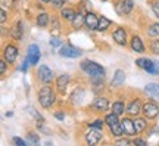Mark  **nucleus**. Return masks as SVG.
<instances>
[{"instance_id": "1", "label": "nucleus", "mask_w": 159, "mask_h": 146, "mask_svg": "<svg viewBox=\"0 0 159 146\" xmlns=\"http://www.w3.org/2000/svg\"><path fill=\"white\" fill-rule=\"evenodd\" d=\"M37 99H39V103L41 105V108L49 109V108L56 102V95H55L53 87L49 84H43V87H41V89L39 90V93H37Z\"/></svg>"}, {"instance_id": "2", "label": "nucleus", "mask_w": 159, "mask_h": 146, "mask_svg": "<svg viewBox=\"0 0 159 146\" xmlns=\"http://www.w3.org/2000/svg\"><path fill=\"white\" fill-rule=\"evenodd\" d=\"M81 69L94 80H103L105 78V74H106V71H105V68L102 65H99V64H96L93 61H89V59L81 62Z\"/></svg>"}, {"instance_id": "3", "label": "nucleus", "mask_w": 159, "mask_h": 146, "mask_svg": "<svg viewBox=\"0 0 159 146\" xmlns=\"http://www.w3.org/2000/svg\"><path fill=\"white\" fill-rule=\"evenodd\" d=\"M37 78L41 84H50L55 80V74L47 65H40L37 69Z\"/></svg>"}, {"instance_id": "4", "label": "nucleus", "mask_w": 159, "mask_h": 146, "mask_svg": "<svg viewBox=\"0 0 159 146\" xmlns=\"http://www.w3.org/2000/svg\"><path fill=\"white\" fill-rule=\"evenodd\" d=\"M142 112L149 120H155L159 115V105L155 101H148L142 105Z\"/></svg>"}, {"instance_id": "5", "label": "nucleus", "mask_w": 159, "mask_h": 146, "mask_svg": "<svg viewBox=\"0 0 159 146\" xmlns=\"http://www.w3.org/2000/svg\"><path fill=\"white\" fill-rule=\"evenodd\" d=\"M18 55H19V50H18V47L15 45H9L5 46V49H3V59H5L7 64H15V61L18 59Z\"/></svg>"}, {"instance_id": "6", "label": "nucleus", "mask_w": 159, "mask_h": 146, "mask_svg": "<svg viewBox=\"0 0 159 146\" xmlns=\"http://www.w3.org/2000/svg\"><path fill=\"white\" fill-rule=\"evenodd\" d=\"M59 55L62 58H69V59H77V58L81 56V50L74 47L71 45H65L59 49Z\"/></svg>"}, {"instance_id": "7", "label": "nucleus", "mask_w": 159, "mask_h": 146, "mask_svg": "<svg viewBox=\"0 0 159 146\" xmlns=\"http://www.w3.org/2000/svg\"><path fill=\"white\" fill-rule=\"evenodd\" d=\"M102 137H103V134H102V131H100V130L90 129L84 134V140H85V143H87V145L93 146V145H97L99 142L102 140Z\"/></svg>"}, {"instance_id": "8", "label": "nucleus", "mask_w": 159, "mask_h": 146, "mask_svg": "<svg viewBox=\"0 0 159 146\" xmlns=\"http://www.w3.org/2000/svg\"><path fill=\"white\" fill-rule=\"evenodd\" d=\"M134 7L133 0H119L118 3L115 5V11L118 15H128Z\"/></svg>"}, {"instance_id": "9", "label": "nucleus", "mask_w": 159, "mask_h": 146, "mask_svg": "<svg viewBox=\"0 0 159 146\" xmlns=\"http://www.w3.org/2000/svg\"><path fill=\"white\" fill-rule=\"evenodd\" d=\"M40 56H41V53H40V49L37 45H31L28 47V53H27V61H28L30 65H35V64H39L40 61Z\"/></svg>"}, {"instance_id": "10", "label": "nucleus", "mask_w": 159, "mask_h": 146, "mask_svg": "<svg viewBox=\"0 0 159 146\" xmlns=\"http://www.w3.org/2000/svg\"><path fill=\"white\" fill-rule=\"evenodd\" d=\"M125 112L128 114V115H131V117H137L139 114L142 112V102H140V99L131 101L127 105V108H125Z\"/></svg>"}, {"instance_id": "11", "label": "nucleus", "mask_w": 159, "mask_h": 146, "mask_svg": "<svg viewBox=\"0 0 159 146\" xmlns=\"http://www.w3.org/2000/svg\"><path fill=\"white\" fill-rule=\"evenodd\" d=\"M91 108H93L94 111H97V112H103V111H108V108H109V101L106 99V97H103V96H99V97H96V99L93 101V103H91Z\"/></svg>"}, {"instance_id": "12", "label": "nucleus", "mask_w": 159, "mask_h": 146, "mask_svg": "<svg viewBox=\"0 0 159 146\" xmlns=\"http://www.w3.org/2000/svg\"><path fill=\"white\" fill-rule=\"evenodd\" d=\"M69 81H71V77L69 74H62L56 78V89L59 93H65L66 92V87H68Z\"/></svg>"}, {"instance_id": "13", "label": "nucleus", "mask_w": 159, "mask_h": 146, "mask_svg": "<svg viewBox=\"0 0 159 146\" xmlns=\"http://www.w3.org/2000/svg\"><path fill=\"white\" fill-rule=\"evenodd\" d=\"M84 96H85V92H84L83 87H75L74 92L69 95V102H71V103H74V105H78V103L83 102Z\"/></svg>"}, {"instance_id": "14", "label": "nucleus", "mask_w": 159, "mask_h": 146, "mask_svg": "<svg viewBox=\"0 0 159 146\" xmlns=\"http://www.w3.org/2000/svg\"><path fill=\"white\" fill-rule=\"evenodd\" d=\"M112 39L115 40V43H118L119 46L127 45V31L124 28H116L112 33Z\"/></svg>"}, {"instance_id": "15", "label": "nucleus", "mask_w": 159, "mask_h": 146, "mask_svg": "<svg viewBox=\"0 0 159 146\" xmlns=\"http://www.w3.org/2000/svg\"><path fill=\"white\" fill-rule=\"evenodd\" d=\"M122 129H124V134L125 136H134L137 133L136 131V127H134V121L131 120V118H124L122 121Z\"/></svg>"}, {"instance_id": "16", "label": "nucleus", "mask_w": 159, "mask_h": 146, "mask_svg": "<svg viewBox=\"0 0 159 146\" xmlns=\"http://www.w3.org/2000/svg\"><path fill=\"white\" fill-rule=\"evenodd\" d=\"M97 22H99V16L96 13L93 12H89L85 13V21H84V25L87 27L89 30H96L97 28Z\"/></svg>"}, {"instance_id": "17", "label": "nucleus", "mask_w": 159, "mask_h": 146, "mask_svg": "<svg viewBox=\"0 0 159 146\" xmlns=\"http://www.w3.org/2000/svg\"><path fill=\"white\" fill-rule=\"evenodd\" d=\"M84 21H85L84 13H83V12H75L74 18H72V21H71V25H72L74 30H80L84 27Z\"/></svg>"}, {"instance_id": "18", "label": "nucleus", "mask_w": 159, "mask_h": 146, "mask_svg": "<svg viewBox=\"0 0 159 146\" xmlns=\"http://www.w3.org/2000/svg\"><path fill=\"white\" fill-rule=\"evenodd\" d=\"M22 35H24V24L21 21H18L11 28V37L15 40H22Z\"/></svg>"}, {"instance_id": "19", "label": "nucleus", "mask_w": 159, "mask_h": 146, "mask_svg": "<svg viewBox=\"0 0 159 146\" xmlns=\"http://www.w3.org/2000/svg\"><path fill=\"white\" fill-rule=\"evenodd\" d=\"M35 22H37L40 28H47L49 24H50V15L47 12H40L37 18H35Z\"/></svg>"}, {"instance_id": "20", "label": "nucleus", "mask_w": 159, "mask_h": 146, "mask_svg": "<svg viewBox=\"0 0 159 146\" xmlns=\"http://www.w3.org/2000/svg\"><path fill=\"white\" fill-rule=\"evenodd\" d=\"M131 49H133V52H136V53H143V52L146 50V47L143 45V40L139 35H134L131 39Z\"/></svg>"}, {"instance_id": "21", "label": "nucleus", "mask_w": 159, "mask_h": 146, "mask_svg": "<svg viewBox=\"0 0 159 146\" xmlns=\"http://www.w3.org/2000/svg\"><path fill=\"white\" fill-rule=\"evenodd\" d=\"M125 81V74L122 69H116L114 74V78H112V83H111V86H114V87H116V86H121L122 83Z\"/></svg>"}, {"instance_id": "22", "label": "nucleus", "mask_w": 159, "mask_h": 146, "mask_svg": "<svg viewBox=\"0 0 159 146\" xmlns=\"http://www.w3.org/2000/svg\"><path fill=\"white\" fill-rule=\"evenodd\" d=\"M75 15V11L72 7H68V6H63L62 9H61V18H62L63 21H72V18Z\"/></svg>"}, {"instance_id": "23", "label": "nucleus", "mask_w": 159, "mask_h": 146, "mask_svg": "<svg viewBox=\"0 0 159 146\" xmlns=\"http://www.w3.org/2000/svg\"><path fill=\"white\" fill-rule=\"evenodd\" d=\"M134 127H136V131L137 133H142L144 130L148 129V120L146 118H136L134 120Z\"/></svg>"}, {"instance_id": "24", "label": "nucleus", "mask_w": 159, "mask_h": 146, "mask_svg": "<svg viewBox=\"0 0 159 146\" xmlns=\"http://www.w3.org/2000/svg\"><path fill=\"white\" fill-rule=\"evenodd\" d=\"M144 92H146L149 96H152V97H159V84L150 83V84H148L144 87Z\"/></svg>"}, {"instance_id": "25", "label": "nucleus", "mask_w": 159, "mask_h": 146, "mask_svg": "<svg viewBox=\"0 0 159 146\" xmlns=\"http://www.w3.org/2000/svg\"><path fill=\"white\" fill-rule=\"evenodd\" d=\"M111 19H108L106 16H99V22H97V31H106L111 27Z\"/></svg>"}, {"instance_id": "26", "label": "nucleus", "mask_w": 159, "mask_h": 146, "mask_svg": "<svg viewBox=\"0 0 159 146\" xmlns=\"http://www.w3.org/2000/svg\"><path fill=\"white\" fill-rule=\"evenodd\" d=\"M112 112L121 117V115L125 112V103L122 101H116L114 105H112Z\"/></svg>"}, {"instance_id": "27", "label": "nucleus", "mask_w": 159, "mask_h": 146, "mask_svg": "<svg viewBox=\"0 0 159 146\" xmlns=\"http://www.w3.org/2000/svg\"><path fill=\"white\" fill-rule=\"evenodd\" d=\"M116 123H119V115H116V114L111 112L105 117V124H106L108 127H112V125H115Z\"/></svg>"}, {"instance_id": "28", "label": "nucleus", "mask_w": 159, "mask_h": 146, "mask_svg": "<svg viewBox=\"0 0 159 146\" xmlns=\"http://www.w3.org/2000/svg\"><path fill=\"white\" fill-rule=\"evenodd\" d=\"M109 129H111L112 136H115V137H121V136H124V129H122V124H121V121H119V123H116L115 125H112V127H109Z\"/></svg>"}, {"instance_id": "29", "label": "nucleus", "mask_w": 159, "mask_h": 146, "mask_svg": "<svg viewBox=\"0 0 159 146\" xmlns=\"http://www.w3.org/2000/svg\"><path fill=\"white\" fill-rule=\"evenodd\" d=\"M148 34L150 37H158L159 35V24H152L148 30Z\"/></svg>"}, {"instance_id": "30", "label": "nucleus", "mask_w": 159, "mask_h": 146, "mask_svg": "<svg viewBox=\"0 0 159 146\" xmlns=\"http://www.w3.org/2000/svg\"><path fill=\"white\" fill-rule=\"evenodd\" d=\"M149 74H152V75H158L159 74V62L158 61H152V65L150 68L148 69Z\"/></svg>"}, {"instance_id": "31", "label": "nucleus", "mask_w": 159, "mask_h": 146, "mask_svg": "<svg viewBox=\"0 0 159 146\" xmlns=\"http://www.w3.org/2000/svg\"><path fill=\"white\" fill-rule=\"evenodd\" d=\"M103 125H105V121H103V120H94L93 123L89 124L90 129H97V130H102Z\"/></svg>"}, {"instance_id": "32", "label": "nucleus", "mask_w": 159, "mask_h": 146, "mask_svg": "<svg viewBox=\"0 0 159 146\" xmlns=\"http://www.w3.org/2000/svg\"><path fill=\"white\" fill-rule=\"evenodd\" d=\"M63 5H66V0H50V6L53 9H62Z\"/></svg>"}, {"instance_id": "33", "label": "nucleus", "mask_w": 159, "mask_h": 146, "mask_svg": "<svg viewBox=\"0 0 159 146\" xmlns=\"http://www.w3.org/2000/svg\"><path fill=\"white\" fill-rule=\"evenodd\" d=\"M30 114H31V115H33V117L35 118L37 124H43V123H44V118L41 117V115H40V114L37 112V111H35L34 108H31V109H30Z\"/></svg>"}, {"instance_id": "34", "label": "nucleus", "mask_w": 159, "mask_h": 146, "mask_svg": "<svg viewBox=\"0 0 159 146\" xmlns=\"http://www.w3.org/2000/svg\"><path fill=\"white\" fill-rule=\"evenodd\" d=\"M150 50L156 53V55H159V39H155L150 41Z\"/></svg>"}, {"instance_id": "35", "label": "nucleus", "mask_w": 159, "mask_h": 146, "mask_svg": "<svg viewBox=\"0 0 159 146\" xmlns=\"http://www.w3.org/2000/svg\"><path fill=\"white\" fill-rule=\"evenodd\" d=\"M148 62H149V59L148 58H140V59H137L136 61V64H137V67L139 68H146V65H148Z\"/></svg>"}, {"instance_id": "36", "label": "nucleus", "mask_w": 159, "mask_h": 146, "mask_svg": "<svg viewBox=\"0 0 159 146\" xmlns=\"http://www.w3.org/2000/svg\"><path fill=\"white\" fill-rule=\"evenodd\" d=\"M6 71H7V62L5 59H0V75H3Z\"/></svg>"}, {"instance_id": "37", "label": "nucleus", "mask_w": 159, "mask_h": 146, "mask_svg": "<svg viewBox=\"0 0 159 146\" xmlns=\"http://www.w3.org/2000/svg\"><path fill=\"white\" fill-rule=\"evenodd\" d=\"M28 140H30V142H33V143H35V145H37V143L40 142V137H39L37 134H35V133H28Z\"/></svg>"}, {"instance_id": "38", "label": "nucleus", "mask_w": 159, "mask_h": 146, "mask_svg": "<svg viewBox=\"0 0 159 146\" xmlns=\"http://www.w3.org/2000/svg\"><path fill=\"white\" fill-rule=\"evenodd\" d=\"M12 142H13L15 145H18V146H25V145H27V142L24 140V139H21V137H16V136L12 139Z\"/></svg>"}, {"instance_id": "39", "label": "nucleus", "mask_w": 159, "mask_h": 146, "mask_svg": "<svg viewBox=\"0 0 159 146\" xmlns=\"http://www.w3.org/2000/svg\"><path fill=\"white\" fill-rule=\"evenodd\" d=\"M7 21V13H6L5 9L0 7V24H5Z\"/></svg>"}, {"instance_id": "40", "label": "nucleus", "mask_w": 159, "mask_h": 146, "mask_svg": "<svg viewBox=\"0 0 159 146\" xmlns=\"http://www.w3.org/2000/svg\"><path fill=\"white\" fill-rule=\"evenodd\" d=\"M50 46L52 47H61V40L56 37H52L50 39Z\"/></svg>"}, {"instance_id": "41", "label": "nucleus", "mask_w": 159, "mask_h": 146, "mask_svg": "<svg viewBox=\"0 0 159 146\" xmlns=\"http://www.w3.org/2000/svg\"><path fill=\"white\" fill-rule=\"evenodd\" d=\"M134 145H142V146H146L148 143H146V140H142V139H136V140L133 142Z\"/></svg>"}, {"instance_id": "42", "label": "nucleus", "mask_w": 159, "mask_h": 146, "mask_svg": "<svg viewBox=\"0 0 159 146\" xmlns=\"http://www.w3.org/2000/svg\"><path fill=\"white\" fill-rule=\"evenodd\" d=\"M55 118H57V120H65V114L63 112H55Z\"/></svg>"}, {"instance_id": "43", "label": "nucleus", "mask_w": 159, "mask_h": 146, "mask_svg": "<svg viewBox=\"0 0 159 146\" xmlns=\"http://www.w3.org/2000/svg\"><path fill=\"white\" fill-rule=\"evenodd\" d=\"M116 143L118 145H130L131 142L130 140H116Z\"/></svg>"}, {"instance_id": "44", "label": "nucleus", "mask_w": 159, "mask_h": 146, "mask_svg": "<svg viewBox=\"0 0 159 146\" xmlns=\"http://www.w3.org/2000/svg\"><path fill=\"white\" fill-rule=\"evenodd\" d=\"M59 28V27H61V25H59V21H57V19H55V21H53V28Z\"/></svg>"}, {"instance_id": "45", "label": "nucleus", "mask_w": 159, "mask_h": 146, "mask_svg": "<svg viewBox=\"0 0 159 146\" xmlns=\"http://www.w3.org/2000/svg\"><path fill=\"white\" fill-rule=\"evenodd\" d=\"M40 3H43V5H47V3H50V0H39Z\"/></svg>"}, {"instance_id": "46", "label": "nucleus", "mask_w": 159, "mask_h": 146, "mask_svg": "<svg viewBox=\"0 0 159 146\" xmlns=\"http://www.w3.org/2000/svg\"><path fill=\"white\" fill-rule=\"evenodd\" d=\"M102 2H106V0H102Z\"/></svg>"}]
</instances>
